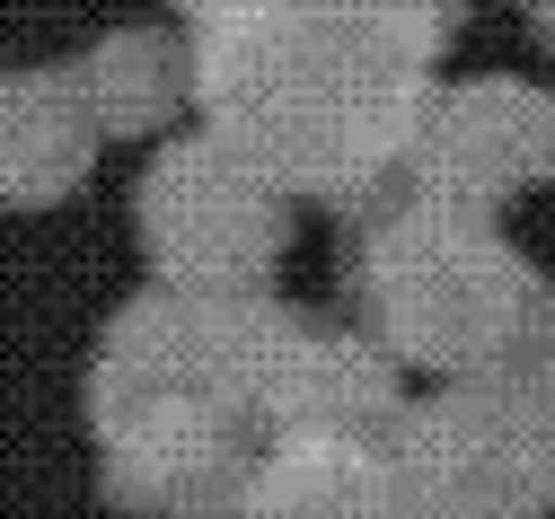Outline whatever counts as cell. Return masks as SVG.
<instances>
[{
	"label": "cell",
	"mask_w": 555,
	"mask_h": 519,
	"mask_svg": "<svg viewBox=\"0 0 555 519\" xmlns=\"http://www.w3.org/2000/svg\"><path fill=\"white\" fill-rule=\"evenodd\" d=\"M433 44V0H230L203 18L194 89L264 177L353 194L424 132Z\"/></svg>",
	"instance_id": "1"
},
{
	"label": "cell",
	"mask_w": 555,
	"mask_h": 519,
	"mask_svg": "<svg viewBox=\"0 0 555 519\" xmlns=\"http://www.w3.org/2000/svg\"><path fill=\"white\" fill-rule=\"evenodd\" d=\"M371 290H379L388 335L405 352L441 361V369H467L485 352H503L520 309H529V273L485 230H467L459 211H405L397 230H379Z\"/></svg>",
	"instance_id": "2"
},
{
	"label": "cell",
	"mask_w": 555,
	"mask_h": 519,
	"mask_svg": "<svg viewBox=\"0 0 555 519\" xmlns=\"http://www.w3.org/2000/svg\"><path fill=\"white\" fill-rule=\"evenodd\" d=\"M405 519H538L546 510V450L520 414L494 405H441L414 423L397 458Z\"/></svg>",
	"instance_id": "3"
},
{
	"label": "cell",
	"mask_w": 555,
	"mask_h": 519,
	"mask_svg": "<svg viewBox=\"0 0 555 519\" xmlns=\"http://www.w3.org/2000/svg\"><path fill=\"white\" fill-rule=\"evenodd\" d=\"M247 519H405V493H397V467L371 458L353 431L309 423L247 484Z\"/></svg>",
	"instance_id": "4"
},
{
	"label": "cell",
	"mask_w": 555,
	"mask_h": 519,
	"mask_svg": "<svg viewBox=\"0 0 555 519\" xmlns=\"http://www.w3.org/2000/svg\"><path fill=\"white\" fill-rule=\"evenodd\" d=\"M194 10H203V18H212V10H230V0H194Z\"/></svg>",
	"instance_id": "5"
}]
</instances>
